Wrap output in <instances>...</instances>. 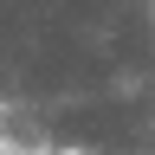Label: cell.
Returning a JSON list of instances; mask_svg holds the SVG:
<instances>
[{"label":"cell","mask_w":155,"mask_h":155,"mask_svg":"<svg viewBox=\"0 0 155 155\" xmlns=\"http://www.w3.org/2000/svg\"><path fill=\"white\" fill-rule=\"evenodd\" d=\"M58 155H84V149H58Z\"/></svg>","instance_id":"obj_1"},{"label":"cell","mask_w":155,"mask_h":155,"mask_svg":"<svg viewBox=\"0 0 155 155\" xmlns=\"http://www.w3.org/2000/svg\"><path fill=\"white\" fill-rule=\"evenodd\" d=\"M0 123H7V116H0Z\"/></svg>","instance_id":"obj_2"}]
</instances>
